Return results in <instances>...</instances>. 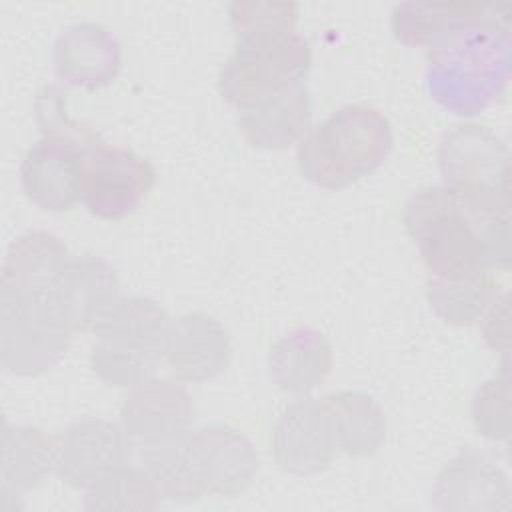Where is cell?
Wrapping results in <instances>:
<instances>
[{
    "mask_svg": "<svg viewBox=\"0 0 512 512\" xmlns=\"http://www.w3.org/2000/svg\"><path fill=\"white\" fill-rule=\"evenodd\" d=\"M68 260V248L56 234L32 230L18 236L2 264L0 304L42 306Z\"/></svg>",
    "mask_w": 512,
    "mask_h": 512,
    "instance_id": "cell-12",
    "label": "cell"
},
{
    "mask_svg": "<svg viewBox=\"0 0 512 512\" xmlns=\"http://www.w3.org/2000/svg\"><path fill=\"white\" fill-rule=\"evenodd\" d=\"M272 452L282 470L298 476L330 466L338 448L320 400L302 398L282 412L272 432Z\"/></svg>",
    "mask_w": 512,
    "mask_h": 512,
    "instance_id": "cell-14",
    "label": "cell"
},
{
    "mask_svg": "<svg viewBox=\"0 0 512 512\" xmlns=\"http://www.w3.org/2000/svg\"><path fill=\"white\" fill-rule=\"evenodd\" d=\"M98 146L66 136H42L28 148L20 164L26 196L48 212L72 210L82 198L86 158Z\"/></svg>",
    "mask_w": 512,
    "mask_h": 512,
    "instance_id": "cell-9",
    "label": "cell"
},
{
    "mask_svg": "<svg viewBox=\"0 0 512 512\" xmlns=\"http://www.w3.org/2000/svg\"><path fill=\"white\" fill-rule=\"evenodd\" d=\"M232 346L218 320L190 312L172 320L164 360L178 380L206 382L222 374L230 362Z\"/></svg>",
    "mask_w": 512,
    "mask_h": 512,
    "instance_id": "cell-18",
    "label": "cell"
},
{
    "mask_svg": "<svg viewBox=\"0 0 512 512\" xmlns=\"http://www.w3.org/2000/svg\"><path fill=\"white\" fill-rule=\"evenodd\" d=\"M432 504L440 510H508L510 486L490 458L466 448L438 474Z\"/></svg>",
    "mask_w": 512,
    "mask_h": 512,
    "instance_id": "cell-17",
    "label": "cell"
},
{
    "mask_svg": "<svg viewBox=\"0 0 512 512\" xmlns=\"http://www.w3.org/2000/svg\"><path fill=\"white\" fill-rule=\"evenodd\" d=\"M484 340L494 350H506L508 346V294L494 298V302L482 314Z\"/></svg>",
    "mask_w": 512,
    "mask_h": 512,
    "instance_id": "cell-29",
    "label": "cell"
},
{
    "mask_svg": "<svg viewBox=\"0 0 512 512\" xmlns=\"http://www.w3.org/2000/svg\"><path fill=\"white\" fill-rule=\"evenodd\" d=\"M160 492L144 468L128 464L102 476L86 488L84 508L98 512H142L154 510Z\"/></svg>",
    "mask_w": 512,
    "mask_h": 512,
    "instance_id": "cell-24",
    "label": "cell"
},
{
    "mask_svg": "<svg viewBox=\"0 0 512 512\" xmlns=\"http://www.w3.org/2000/svg\"><path fill=\"white\" fill-rule=\"evenodd\" d=\"M172 318L148 296H118L94 322L90 366L112 386H136L152 378L164 360Z\"/></svg>",
    "mask_w": 512,
    "mask_h": 512,
    "instance_id": "cell-4",
    "label": "cell"
},
{
    "mask_svg": "<svg viewBox=\"0 0 512 512\" xmlns=\"http://www.w3.org/2000/svg\"><path fill=\"white\" fill-rule=\"evenodd\" d=\"M58 462V444L36 426L4 424L2 434V496H20L38 486Z\"/></svg>",
    "mask_w": 512,
    "mask_h": 512,
    "instance_id": "cell-22",
    "label": "cell"
},
{
    "mask_svg": "<svg viewBox=\"0 0 512 512\" xmlns=\"http://www.w3.org/2000/svg\"><path fill=\"white\" fill-rule=\"evenodd\" d=\"M474 2H404L392 10L394 36L412 48H428L452 22L472 10Z\"/></svg>",
    "mask_w": 512,
    "mask_h": 512,
    "instance_id": "cell-25",
    "label": "cell"
},
{
    "mask_svg": "<svg viewBox=\"0 0 512 512\" xmlns=\"http://www.w3.org/2000/svg\"><path fill=\"white\" fill-rule=\"evenodd\" d=\"M510 4L474 2L428 50L426 88L458 116H474L498 100L510 80Z\"/></svg>",
    "mask_w": 512,
    "mask_h": 512,
    "instance_id": "cell-2",
    "label": "cell"
},
{
    "mask_svg": "<svg viewBox=\"0 0 512 512\" xmlns=\"http://www.w3.org/2000/svg\"><path fill=\"white\" fill-rule=\"evenodd\" d=\"M230 26L236 36L260 30H294L298 4L294 2H232Z\"/></svg>",
    "mask_w": 512,
    "mask_h": 512,
    "instance_id": "cell-28",
    "label": "cell"
},
{
    "mask_svg": "<svg viewBox=\"0 0 512 512\" xmlns=\"http://www.w3.org/2000/svg\"><path fill=\"white\" fill-rule=\"evenodd\" d=\"M118 288L112 264L100 256L84 254L68 260L42 306L70 334L82 332L92 328L98 316L118 298Z\"/></svg>",
    "mask_w": 512,
    "mask_h": 512,
    "instance_id": "cell-10",
    "label": "cell"
},
{
    "mask_svg": "<svg viewBox=\"0 0 512 512\" xmlns=\"http://www.w3.org/2000/svg\"><path fill=\"white\" fill-rule=\"evenodd\" d=\"M404 228L434 278H464L510 268V206L448 186L416 190L404 208Z\"/></svg>",
    "mask_w": 512,
    "mask_h": 512,
    "instance_id": "cell-1",
    "label": "cell"
},
{
    "mask_svg": "<svg viewBox=\"0 0 512 512\" xmlns=\"http://www.w3.org/2000/svg\"><path fill=\"white\" fill-rule=\"evenodd\" d=\"M272 382L290 394H306L332 370V346L316 328H296L272 344L268 354Z\"/></svg>",
    "mask_w": 512,
    "mask_h": 512,
    "instance_id": "cell-20",
    "label": "cell"
},
{
    "mask_svg": "<svg viewBox=\"0 0 512 512\" xmlns=\"http://www.w3.org/2000/svg\"><path fill=\"white\" fill-rule=\"evenodd\" d=\"M130 434L102 418H84L66 428L58 442V476L74 486L88 488L102 476L128 464Z\"/></svg>",
    "mask_w": 512,
    "mask_h": 512,
    "instance_id": "cell-13",
    "label": "cell"
},
{
    "mask_svg": "<svg viewBox=\"0 0 512 512\" xmlns=\"http://www.w3.org/2000/svg\"><path fill=\"white\" fill-rule=\"evenodd\" d=\"M176 458L198 498L206 492L234 498L250 486L258 472L252 442L226 424L202 426L178 438Z\"/></svg>",
    "mask_w": 512,
    "mask_h": 512,
    "instance_id": "cell-6",
    "label": "cell"
},
{
    "mask_svg": "<svg viewBox=\"0 0 512 512\" xmlns=\"http://www.w3.org/2000/svg\"><path fill=\"white\" fill-rule=\"evenodd\" d=\"M496 280L490 272H480L464 278H434L426 282V296L434 312L448 324H472L494 302Z\"/></svg>",
    "mask_w": 512,
    "mask_h": 512,
    "instance_id": "cell-23",
    "label": "cell"
},
{
    "mask_svg": "<svg viewBox=\"0 0 512 512\" xmlns=\"http://www.w3.org/2000/svg\"><path fill=\"white\" fill-rule=\"evenodd\" d=\"M56 76L76 88L108 86L120 72L122 50L118 38L102 24H72L56 38L52 54Z\"/></svg>",
    "mask_w": 512,
    "mask_h": 512,
    "instance_id": "cell-16",
    "label": "cell"
},
{
    "mask_svg": "<svg viewBox=\"0 0 512 512\" xmlns=\"http://www.w3.org/2000/svg\"><path fill=\"white\" fill-rule=\"evenodd\" d=\"M310 118L312 100L304 82L238 110L240 132L262 150H284L300 142L310 130Z\"/></svg>",
    "mask_w": 512,
    "mask_h": 512,
    "instance_id": "cell-19",
    "label": "cell"
},
{
    "mask_svg": "<svg viewBox=\"0 0 512 512\" xmlns=\"http://www.w3.org/2000/svg\"><path fill=\"white\" fill-rule=\"evenodd\" d=\"M70 342V332L56 324L44 306L0 304L2 366L18 376H36L56 366Z\"/></svg>",
    "mask_w": 512,
    "mask_h": 512,
    "instance_id": "cell-11",
    "label": "cell"
},
{
    "mask_svg": "<svg viewBox=\"0 0 512 512\" xmlns=\"http://www.w3.org/2000/svg\"><path fill=\"white\" fill-rule=\"evenodd\" d=\"M34 112H36V122L40 126L42 136H68V138H76L90 144L102 142L96 130L68 116L66 94L54 84L44 86L38 92L34 102Z\"/></svg>",
    "mask_w": 512,
    "mask_h": 512,
    "instance_id": "cell-27",
    "label": "cell"
},
{
    "mask_svg": "<svg viewBox=\"0 0 512 512\" xmlns=\"http://www.w3.org/2000/svg\"><path fill=\"white\" fill-rule=\"evenodd\" d=\"M392 150V126L376 108L350 104L310 128L298 142V170L324 190L372 174Z\"/></svg>",
    "mask_w": 512,
    "mask_h": 512,
    "instance_id": "cell-3",
    "label": "cell"
},
{
    "mask_svg": "<svg viewBox=\"0 0 512 512\" xmlns=\"http://www.w3.org/2000/svg\"><path fill=\"white\" fill-rule=\"evenodd\" d=\"M196 408L188 390L172 380H146L126 396L120 418L130 436L158 444L188 434Z\"/></svg>",
    "mask_w": 512,
    "mask_h": 512,
    "instance_id": "cell-15",
    "label": "cell"
},
{
    "mask_svg": "<svg viewBox=\"0 0 512 512\" xmlns=\"http://www.w3.org/2000/svg\"><path fill=\"white\" fill-rule=\"evenodd\" d=\"M510 388L508 370L486 380L474 394L472 418L478 434L490 440H506L510 434Z\"/></svg>",
    "mask_w": 512,
    "mask_h": 512,
    "instance_id": "cell-26",
    "label": "cell"
},
{
    "mask_svg": "<svg viewBox=\"0 0 512 512\" xmlns=\"http://www.w3.org/2000/svg\"><path fill=\"white\" fill-rule=\"evenodd\" d=\"M438 162L444 186L510 206V152L488 126L462 124L450 130L440 142Z\"/></svg>",
    "mask_w": 512,
    "mask_h": 512,
    "instance_id": "cell-7",
    "label": "cell"
},
{
    "mask_svg": "<svg viewBox=\"0 0 512 512\" xmlns=\"http://www.w3.org/2000/svg\"><path fill=\"white\" fill-rule=\"evenodd\" d=\"M312 64L308 40L296 30H260L236 36V48L218 74L222 98L238 110L302 84Z\"/></svg>",
    "mask_w": 512,
    "mask_h": 512,
    "instance_id": "cell-5",
    "label": "cell"
},
{
    "mask_svg": "<svg viewBox=\"0 0 512 512\" xmlns=\"http://www.w3.org/2000/svg\"><path fill=\"white\" fill-rule=\"evenodd\" d=\"M338 452L348 456H370L386 440L388 424L380 404L354 390L332 392L322 400Z\"/></svg>",
    "mask_w": 512,
    "mask_h": 512,
    "instance_id": "cell-21",
    "label": "cell"
},
{
    "mask_svg": "<svg viewBox=\"0 0 512 512\" xmlns=\"http://www.w3.org/2000/svg\"><path fill=\"white\" fill-rule=\"evenodd\" d=\"M156 184L152 162L130 148L100 144L84 164L82 202L104 220H120L136 212Z\"/></svg>",
    "mask_w": 512,
    "mask_h": 512,
    "instance_id": "cell-8",
    "label": "cell"
}]
</instances>
